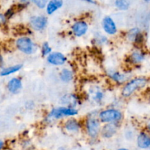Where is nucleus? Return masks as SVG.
<instances>
[{"label": "nucleus", "instance_id": "24", "mask_svg": "<svg viewBox=\"0 0 150 150\" xmlns=\"http://www.w3.org/2000/svg\"><path fill=\"white\" fill-rule=\"evenodd\" d=\"M7 22V17L4 14L2 13H0V26H2L4 25Z\"/></svg>", "mask_w": 150, "mask_h": 150}, {"label": "nucleus", "instance_id": "29", "mask_svg": "<svg viewBox=\"0 0 150 150\" xmlns=\"http://www.w3.org/2000/svg\"><path fill=\"white\" fill-rule=\"evenodd\" d=\"M144 1L145 2H146V3H149L150 2V0H144Z\"/></svg>", "mask_w": 150, "mask_h": 150}, {"label": "nucleus", "instance_id": "28", "mask_svg": "<svg viewBox=\"0 0 150 150\" xmlns=\"http://www.w3.org/2000/svg\"><path fill=\"white\" fill-rule=\"evenodd\" d=\"M147 127H148V129H149V130L150 131V122H149V123H148V126H147Z\"/></svg>", "mask_w": 150, "mask_h": 150}, {"label": "nucleus", "instance_id": "23", "mask_svg": "<svg viewBox=\"0 0 150 150\" xmlns=\"http://www.w3.org/2000/svg\"><path fill=\"white\" fill-rule=\"evenodd\" d=\"M32 1L37 7L40 9H43L44 7H45L48 3V0H32Z\"/></svg>", "mask_w": 150, "mask_h": 150}, {"label": "nucleus", "instance_id": "20", "mask_svg": "<svg viewBox=\"0 0 150 150\" xmlns=\"http://www.w3.org/2000/svg\"><path fill=\"white\" fill-rule=\"evenodd\" d=\"M115 5L119 10H127L130 7V3L128 0H116Z\"/></svg>", "mask_w": 150, "mask_h": 150}, {"label": "nucleus", "instance_id": "26", "mask_svg": "<svg viewBox=\"0 0 150 150\" xmlns=\"http://www.w3.org/2000/svg\"><path fill=\"white\" fill-rule=\"evenodd\" d=\"M3 146H4V142L1 140H0V150L2 149Z\"/></svg>", "mask_w": 150, "mask_h": 150}, {"label": "nucleus", "instance_id": "7", "mask_svg": "<svg viewBox=\"0 0 150 150\" xmlns=\"http://www.w3.org/2000/svg\"><path fill=\"white\" fill-rule=\"evenodd\" d=\"M103 28L104 31L108 35H115L117 32V26H116L115 23L109 16H106L103 20Z\"/></svg>", "mask_w": 150, "mask_h": 150}, {"label": "nucleus", "instance_id": "16", "mask_svg": "<svg viewBox=\"0 0 150 150\" xmlns=\"http://www.w3.org/2000/svg\"><path fill=\"white\" fill-rule=\"evenodd\" d=\"M144 54L140 51H135L130 57V61L133 64H140L144 60Z\"/></svg>", "mask_w": 150, "mask_h": 150}, {"label": "nucleus", "instance_id": "6", "mask_svg": "<svg viewBox=\"0 0 150 150\" xmlns=\"http://www.w3.org/2000/svg\"><path fill=\"white\" fill-rule=\"evenodd\" d=\"M47 18L43 16H33L30 20V24L35 30L40 31L43 29L46 26Z\"/></svg>", "mask_w": 150, "mask_h": 150}, {"label": "nucleus", "instance_id": "4", "mask_svg": "<svg viewBox=\"0 0 150 150\" xmlns=\"http://www.w3.org/2000/svg\"><path fill=\"white\" fill-rule=\"evenodd\" d=\"M47 61L49 64L55 66H61L65 63L66 57L59 52H51L47 57Z\"/></svg>", "mask_w": 150, "mask_h": 150}, {"label": "nucleus", "instance_id": "1", "mask_svg": "<svg viewBox=\"0 0 150 150\" xmlns=\"http://www.w3.org/2000/svg\"><path fill=\"white\" fill-rule=\"evenodd\" d=\"M148 83V80L144 77H139L132 79L124 86L122 92L123 97L128 98L139 89L145 87Z\"/></svg>", "mask_w": 150, "mask_h": 150}, {"label": "nucleus", "instance_id": "3", "mask_svg": "<svg viewBox=\"0 0 150 150\" xmlns=\"http://www.w3.org/2000/svg\"><path fill=\"white\" fill-rule=\"evenodd\" d=\"M16 47L19 51L26 54H31L35 49V45L32 40L27 37H21L16 40Z\"/></svg>", "mask_w": 150, "mask_h": 150}, {"label": "nucleus", "instance_id": "25", "mask_svg": "<svg viewBox=\"0 0 150 150\" xmlns=\"http://www.w3.org/2000/svg\"><path fill=\"white\" fill-rule=\"evenodd\" d=\"M20 1L22 4H27V3H29V1H32V0H20Z\"/></svg>", "mask_w": 150, "mask_h": 150}, {"label": "nucleus", "instance_id": "5", "mask_svg": "<svg viewBox=\"0 0 150 150\" xmlns=\"http://www.w3.org/2000/svg\"><path fill=\"white\" fill-rule=\"evenodd\" d=\"M86 129L91 137H96L100 131V123L98 120L90 118L86 121Z\"/></svg>", "mask_w": 150, "mask_h": 150}, {"label": "nucleus", "instance_id": "32", "mask_svg": "<svg viewBox=\"0 0 150 150\" xmlns=\"http://www.w3.org/2000/svg\"><path fill=\"white\" fill-rule=\"evenodd\" d=\"M119 150H128V149H120Z\"/></svg>", "mask_w": 150, "mask_h": 150}, {"label": "nucleus", "instance_id": "22", "mask_svg": "<svg viewBox=\"0 0 150 150\" xmlns=\"http://www.w3.org/2000/svg\"><path fill=\"white\" fill-rule=\"evenodd\" d=\"M42 54L43 57H45V56H48V54H50L51 53V48L50 47L49 44L48 42H44L42 44Z\"/></svg>", "mask_w": 150, "mask_h": 150}, {"label": "nucleus", "instance_id": "30", "mask_svg": "<svg viewBox=\"0 0 150 150\" xmlns=\"http://www.w3.org/2000/svg\"><path fill=\"white\" fill-rule=\"evenodd\" d=\"M87 1H89V2H93V1L92 0H86Z\"/></svg>", "mask_w": 150, "mask_h": 150}, {"label": "nucleus", "instance_id": "33", "mask_svg": "<svg viewBox=\"0 0 150 150\" xmlns=\"http://www.w3.org/2000/svg\"><path fill=\"white\" fill-rule=\"evenodd\" d=\"M83 1H86V0H83Z\"/></svg>", "mask_w": 150, "mask_h": 150}, {"label": "nucleus", "instance_id": "12", "mask_svg": "<svg viewBox=\"0 0 150 150\" xmlns=\"http://www.w3.org/2000/svg\"><path fill=\"white\" fill-rule=\"evenodd\" d=\"M63 5L62 0H51L47 3L46 12L48 15H51L62 7Z\"/></svg>", "mask_w": 150, "mask_h": 150}, {"label": "nucleus", "instance_id": "27", "mask_svg": "<svg viewBox=\"0 0 150 150\" xmlns=\"http://www.w3.org/2000/svg\"><path fill=\"white\" fill-rule=\"evenodd\" d=\"M2 64H3V58H2V57L0 55V67L2 65Z\"/></svg>", "mask_w": 150, "mask_h": 150}, {"label": "nucleus", "instance_id": "19", "mask_svg": "<svg viewBox=\"0 0 150 150\" xmlns=\"http://www.w3.org/2000/svg\"><path fill=\"white\" fill-rule=\"evenodd\" d=\"M108 76H109V77L111 78L112 80L115 81L117 82H119V83L124 82L126 80L125 75L119 73V72H110Z\"/></svg>", "mask_w": 150, "mask_h": 150}, {"label": "nucleus", "instance_id": "2", "mask_svg": "<svg viewBox=\"0 0 150 150\" xmlns=\"http://www.w3.org/2000/svg\"><path fill=\"white\" fill-rule=\"evenodd\" d=\"M122 118V114L117 109H107L99 114V119L103 123H114L120 121Z\"/></svg>", "mask_w": 150, "mask_h": 150}, {"label": "nucleus", "instance_id": "9", "mask_svg": "<svg viewBox=\"0 0 150 150\" xmlns=\"http://www.w3.org/2000/svg\"><path fill=\"white\" fill-rule=\"evenodd\" d=\"M7 89L13 94L18 93L22 88L21 81L18 78H13L7 83Z\"/></svg>", "mask_w": 150, "mask_h": 150}, {"label": "nucleus", "instance_id": "10", "mask_svg": "<svg viewBox=\"0 0 150 150\" xmlns=\"http://www.w3.org/2000/svg\"><path fill=\"white\" fill-rule=\"evenodd\" d=\"M78 98L75 95L73 94H68V95H65L61 98L60 102L62 105H64L67 107H71V108H74L78 103Z\"/></svg>", "mask_w": 150, "mask_h": 150}, {"label": "nucleus", "instance_id": "11", "mask_svg": "<svg viewBox=\"0 0 150 150\" xmlns=\"http://www.w3.org/2000/svg\"><path fill=\"white\" fill-rule=\"evenodd\" d=\"M127 38L130 41L139 43L143 41V35L138 28H133L127 34Z\"/></svg>", "mask_w": 150, "mask_h": 150}, {"label": "nucleus", "instance_id": "31", "mask_svg": "<svg viewBox=\"0 0 150 150\" xmlns=\"http://www.w3.org/2000/svg\"><path fill=\"white\" fill-rule=\"evenodd\" d=\"M58 150H65V149H63V148H60V149H59Z\"/></svg>", "mask_w": 150, "mask_h": 150}, {"label": "nucleus", "instance_id": "8", "mask_svg": "<svg viewBox=\"0 0 150 150\" xmlns=\"http://www.w3.org/2000/svg\"><path fill=\"white\" fill-rule=\"evenodd\" d=\"M88 30V24L85 21H79L73 23L72 26V31L74 35L77 37H81L86 33Z\"/></svg>", "mask_w": 150, "mask_h": 150}, {"label": "nucleus", "instance_id": "13", "mask_svg": "<svg viewBox=\"0 0 150 150\" xmlns=\"http://www.w3.org/2000/svg\"><path fill=\"white\" fill-rule=\"evenodd\" d=\"M138 146L142 149H146L150 146V136L145 133H141L137 139Z\"/></svg>", "mask_w": 150, "mask_h": 150}, {"label": "nucleus", "instance_id": "14", "mask_svg": "<svg viewBox=\"0 0 150 150\" xmlns=\"http://www.w3.org/2000/svg\"><path fill=\"white\" fill-rule=\"evenodd\" d=\"M117 132V127L114 123H108L102 130L103 136L105 138H110L114 136Z\"/></svg>", "mask_w": 150, "mask_h": 150}, {"label": "nucleus", "instance_id": "18", "mask_svg": "<svg viewBox=\"0 0 150 150\" xmlns=\"http://www.w3.org/2000/svg\"><path fill=\"white\" fill-rule=\"evenodd\" d=\"M59 77L61 81H62L63 82H70L73 79V75L71 70H69V69L64 68L60 73Z\"/></svg>", "mask_w": 150, "mask_h": 150}, {"label": "nucleus", "instance_id": "21", "mask_svg": "<svg viewBox=\"0 0 150 150\" xmlns=\"http://www.w3.org/2000/svg\"><path fill=\"white\" fill-rule=\"evenodd\" d=\"M92 93H93V95L92 96V99L94 101L97 103H100L103 100V92L100 89H95V90H92Z\"/></svg>", "mask_w": 150, "mask_h": 150}, {"label": "nucleus", "instance_id": "17", "mask_svg": "<svg viewBox=\"0 0 150 150\" xmlns=\"http://www.w3.org/2000/svg\"><path fill=\"white\" fill-rule=\"evenodd\" d=\"M64 127L66 130L71 132H76L80 128L79 123L75 120H69L64 124Z\"/></svg>", "mask_w": 150, "mask_h": 150}, {"label": "nucleus", "instance_id": "15", "mask_svg": "<svg viewBox=\"0 0 150 150\" xmlns=\"http://www.w3.org/2000/svg\"><path fill=\"white\" fill-rule=\"evenodd\" d=\"M23 65L22 64H16V65L11 66V67H7L5 68H2L0 70V76H7L10 74L16 73L19 71L22 68Z\"/></svg>", "mask_w": 150, "mask_h": 150}]
</instances>
